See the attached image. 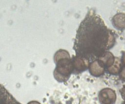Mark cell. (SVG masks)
I'll use <instances>...</instances> for the list:
<instances>
[{
	"label": "cell",
	"instance_id": "obj_1",
	"mask_svg": "<svg viewBox=\"0 0 125 104\" xmlns=\"http://www.w3.org/2000/svg\"><path fill=\"white\" fill-rule=\"evenodd\" d=\"M115 37L103 19L89 13L77 31L73 49L76 56L94 61L114 45Z\"/></svg>",
	"mask_w": 125,
	"mask_h": 104
},
{
	"label": "cell",
	"instance_id": "obj_2",
	"mask_svg": "<svg viewBox=\"0 0 125 104\" xmlns=\"http://www.w3.org/2000/svg\"><path fill=\"white\" fill-rule=\"evenodd\" d=\"M54 59L56 65L54 71L55 79L59 82L67 81L73 71L72 59L69 53L60 49L55 53Z\"/></svg>",
	"mask_w": 125,
	"mask_h": 104
},
{
	"label": "cell",
	"instance_id": "obj_3",
	"mask_svg": "<svg viewBox=\"0 0 125 104\" xmlns=\"http://www.w3.org/2000/svg\"><path fill=\"white\" fill-rule=\"evenodd\" d=\"M98 97L101 104H114L116 102V93L109 88L102 89L99 93Z\"/></svg>",
	"mask_w": 125,
	"mask_h": 104
},
{
	"label": "cell",
	"instance_id": "obj_4",
	"mask_svg": "<svg viewBox=\"0 0 125 104\" xmlns=\"http://www.w3.org/2000/svg\"><path fill=\"white\" fill-rule=\"evenodd\" d=\"M73 73H80L87 70L89 65V61L83 58L75 56L72 59Z\"/></svg>",
	"mask_w": 125,
	"mask_h": 104
},
{
	"label": "cell",
	"instance_id": "obj_5",
	"mask_svg": "<svg viewBox=\"0 0 125 104\" xmlns=\"http://www.w3.org/2000/svg\"><path fill=\"white\" fill-rule=\"evenodd\" d=\"M0 104H21L18 102L7 89L0 84Z\"/></svg>",
	"mask_w": 125,
	"mask_h": 104
},
{
	"label": "cell",
	"instance_id": "obj_6",
	"mask_svg": "<svg viewBox=\"0 0 125 104\" xmlns=\"http://www.w3.org/2000/svg\"><path fill=\"white\" fill-rule=\"evenodd\" d=\"M88 69L90 73L94 77H99L103 75L105 70L104 65L98 59L91 62L89 64Z\"/></svg>",
	"mask_w": 125,
	"mask_h": 104
},
{
	"label": "cell",
	"instance_id": "obj_7",
	"mask_svg": "<svg viewBox=\"0 0 125 104\" xmlns=\"http://www.w3.org/2000/svg\"><path fill=\"white\" fill-rule=\"evenodd\" d=\"M115 58L112 53L107 51L105 52L97 59L103 64L105 69H106L113 65L115 61Z\"/></svg>",
	"mask_w": 125,
	"mask_h": 104
},
{
	"label": "cell",
	"instance_id": "obj_8",
	"mask_svg": "<svg viewBox=\"0 0 125 104\" xmlns=\"http://www.w3.org/2000/svg\"><path fill=\"white\" fill-rule=\"evenodd\" d=\"M112 23L113 26L118 30L125 29V14L118 13L112 18Z\"/></svg>",
	"mask_w": 125,
	"mask_h": 104
},
{
	"label": "cell",
	"instance_id": "obj_9",
	"mask_svg": "<svg viewBox=\"0 0 125 104\" xmlns=\"http://www.w3.org/2000/svg\"><path fill=\"white\" fill-rule=\"evenodd\" d=\"M122 68L121 60L119 58L115 57L114 63L111 67L106 69V70L112 75H118L119 74Z\"/></svg>",
	"mask_w": 125,
	"mask_h": 104
},
{
	"label": "cell",
	"instance_id": "obj_10",
	"mask_svg": "<svg viewBox=\"0 0 125 104\" xmlns=\"http://www.w3.org/2000/svg\"><path fill=\"white\" fill-rule=\"evenodd\" d=\"M119 75L120 79L123 81L125 82V66H124L122 68Z\"/></svg>",
	"mask_w": 125,
	"mask_h": 104
},
{
	"label": "cell",
	"instance_id": "obj_11",
	"mask_svg": "<svg viewBox=\"0 0 125 104\" xmlns=\"http://www.w3.org/2000/svg\"><path fill=\"white\" fill-rule=\"evenodd\" d=\"M120 93L122 99L125 101V85L121 89Z\"/></svg>",
	"mask_w": 125,
	"mask_h": 104
},
{
	"label": "cell",
	"instance_id": "obj_12",
	"mask_svg": "<svg viewBox=\"0 0 125 104\" xmlns=\"http://www.w3.org/2000/svg\"><path fill=\"white\" fill-rule=\"evenodd\" d=\"M122 63L124 65V66H125V52H124V54H123V55Z\"/></svg>",
	"mask_w": 125,
	"mask_h": 104
},
{
	"label": "cell",
	"instance_id": "obj_13",
	"mask_svg": "<svg viewBox=\"0 0 125 104\" xmlns=\"http://www.w3.org/2000/svg\"><path fill=\"white\" fill-rule=\"evenodd\" d=\"M28 104H41L36 101H33V102H31L29 103Z\"/></svg>",
	"mask_w": 125,
	"mask_h": 104
},
{
	"label": "cell",
	"instance_id": "obj_14",
	"mask_svg": "<svg viewBox=\"0 0 125 104\" xmlns=\"http://www.w3.org/2000/svg\"><path fill=\"white\" fill-rule=\"evenodd\" d=\"M123 104H125V103H123Z\"/></svg>",
	"mask_w": 125,
	"mask_h": 104
}]
</instances>
